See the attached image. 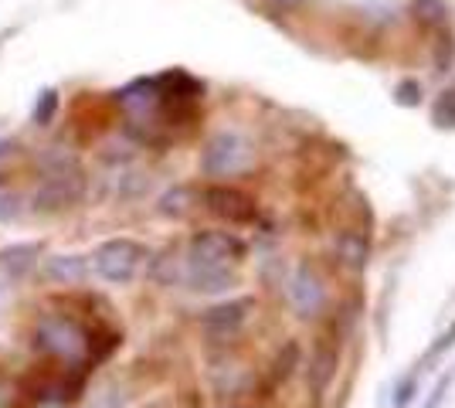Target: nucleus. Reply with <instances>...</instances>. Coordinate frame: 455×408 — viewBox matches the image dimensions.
<instances>
[{
  "label": "nucleus",
  "instance_id": "1",
  "mask_svg": "<svg viewBox=\"0 0 455 408\" xmlns=\"http://www.w3.org/2000/svg\"><path fill=\"white\" fill-rule=\"evenodd\" d=\"M41 171V184L31 204L38 214H55L65 212L82 201L85 195V171L78 164V156L65 154V150H48V154L38 160Z\"/></svg>",
  "mask_w": 455,
  "mask_h": 408
},
{
  "label": "nucleus",
  "instance_id": "2",
  "mask_svg": "<svg viewBox=\"0 0 455 408\" xmlns=\"http://www.w3.org/2000/svg\"><path fill=\"white\" fill-rule=\"evenodd\" d=\"M143 259H147V249L140 242H133V238H109L95 252V272L106 283L123 286V283H130L136 276V269L143 266Z\"/></svg>",
  "mask_w": 455,
  "mask_h": 408
},
{
  "label": "nucleus",
  "instance_id": "3",
  "mask_svg": "<svg viewBox=\"0 0 455 408\" xmlns=\"http://www.w3.org/2000/svg\"><path fill=\"white\" fill-rule=\"evenodd\" d=\"M35 340L44 354L61 357V361H78L89 350V333L65 316H44L35 331Z\"/></svg>",
  "mask_w": 455,
  "mask_h": 408
},
{
  "label": "nucleus",
  "instance_id": "4",
  "mask_svg": "<svg viewBox=\"0 0 455 408\" xmlns=\"http://www.w3.org/2000/svg\"><path fill=\"white\" fill-rule=\"evenodd\" d=\"M248 164V143L238 133H218L204 147L201 167L208 177H231Z\"/></svg>",
  "mask_w": 455,
  "mask_h": 408
},
{
  "label": "nucleus",
  "instance_id": "5",
  "mask_svg": "<svg viewBox=\"0 0 455 408\" xmlns=\"http://www.w3.org/2000/svg\"><path fill=\"white\" fill-rule=\"evenodd\" d=\"M245 259V242L228 232H197L190 238V266H228Z\"/></svg>",
  "mask_w": 455,
  "mask_h": 408
},
{
  "label": "nucleus",
  "instance_id": "6",
  "mask_svg": "<svg viewBox=\"0 0 455 408\" xmlns=\"http://www.w3.org/2000/svg\"><path fill=\"white\" fill-rule=\"evenodd\" d=\"M204 204H208L211 214H218V218H225L231 225H251L255 218H259V208H255V201L245 195V191H238V188H225V184H214L204 191Z\"/></svg>",
  "mask_w": 455,
  "mask_h": 408
},
{
  "label": "nucleus",
  "instance_id": "7",
  "mask_svg": "<svg viewBox=\"0 0 455 408\" xmlns=\"http://www.w3.org/2000/svg\"><path fill=\"white\" fill-rule=\"evenodd\" d=\"M251 310H255V300H251V296H245V300H231V303L211 307V310L201 316V324H204V331L214 333V337H231V333L245 324Z\"/></svg>",
  "mask_w": 455,
  "mask_h": 408
},
{
  "label": "nucleus",
  "instance_id": "8",
  "mask_svg": "<svg viewBox=\"0 0 455 408\" xmlns=\"http://www.w3.org/2000/svg\"><path fill=\"white\" fill-rule=\"evenodd\" d=\"M41 245L38 242H18V245H7L0 249V272L11 276V279H24L28 272L38 266Z\"/></svg>",
  "mask_w": 455,
  "mask_h": 408
},
{
  "label": "nucleus",
  "instance_id": "9",
  "mask_svg": "<svg viewBox=\"0 0 455 408\" xmlns=\"http://www.w3.org/2000/svg\"><path fill=\"white\" fill-rule=\"evenodd\" d=\"M289 296H292V303H296V310L309 316V313H316L323 307V290L320 283H316V276L309 269H299L292 276V286H289Z\"/></svg>",
  "mask_w": 455,
  "mask_h": 408
},
{
  "label": "nucleus",
  "instance_id": "10",
  "mask_svg": "<svg viewBox=\"0 0 455 408\" xmlns=\"http://www.w3.org/2000/svg\"><path fill=\"white\" fill-rule=\"evenodd\" d=\"M44 276L52 283H61V286H76L89 276V262L82 255H52L44 262Z\"/></svg>",
  "mask_w": 455,
  "mask_h": 408
},
{
  "label": "nucleus",
  "instance_id": "11",
  "mask_svg": "<svg viewBox=\"0 0 455 408\" xmlns=\"http://www.w3.org/2000/svg\"><path fill=\"white\" fill-rule=\"evenodd\" d=\"M188 283L197 292H225L235 286V272L228 266H190Z\"/></svg>",
  "mask_w": 455,
  "mask_h": 408
},
{
  "label": "nucleus",
  "instance_id": "12",
  "mask_svg": "<svg viewBox=\"0 0 455 408\" xmlns=\"http://www.w3.org/2000/svg\"><path fill=\"white\" fill-rule=\"evenodd\" d=\"M337 252L347 266H354V269H363L367 266V255H371V245H367V238L357 232H343L337 238Z\"/></svg>",
  "mask_w": 455,
  "mask_h": 408
},
{
  "label": "nucleus",
  "instance_id": "13",
  "mask_svg": "<svg viewBox=\"0 0 455 408\" xmlns=\"http://www.w3.org/2000/svg\"><path fill=\"white\" fill-rule=\"evenodd\" d=\"M333 368H337V350L333 348H320L316 357H313V368H309V378H313V388L323 391L333 378Z\"/></svg>",
  "mask_w": 455,
  "mask_h": 408
},
{
  "label": "nucleus",
  "instance_id": "14",
  "mask_svg": "<svg viewBox=\"0 0 455 408\" xmlns=\"http://www.w3.org/2000/svg\"><path fill=\"white\" fill-rule=\"evenodd\" d=\"M190 197L194 191L190 188H173L167 195L160 197V214H167V218H184L190 212Z\"/></svg>",
  "mask_w": 455,
  "mask_h": 408
},
{
  "label": "nucleus",
  "instance_id": "15",
  "mask_svg": "<svg viewBox=\"0 0 455 408\" xmlns=\"http://www.w3.org/2000/svg\"><path fill=\"white\" fill-rule=\"evenodd\" d=\"M58 113V89H41L38 102H35V123L38 126H52Z\"/></svg>",
  "mask_w": 455,
  "mask_h": 408
},
{
  "label": "nucleus",
  "instance_id": "16",
  "mask_svg": "<svg viewBox=\"0 0 455 408\" xmlns=\"http://www.w3.org/2000/svg\"><path fill=\"white\" fill-rule=\"evenodd\" d=\"M432 119H435L442 130H455V89H445L438 96L435 109H432Z\"/></svg>",
  "mask_w": 455,
  "mask_h": 408
},
{
  "label": "nucleus",
  "instance_id": "17",
  "mask_svg": "<svg viewBox=\"0 0 455 408\" xmlns=\"http://www.w3.org/2000/svg\"><path fill=\"white\" fill-rule=\"evenodd\" d=\"M415 18L428 28L445 24V4L442 0H415Z\"/></svg>",
  "mask_w": 455,
  "mask_h": 408
},
{
  "label": "nucleus",
  "instance_id": "18",
  "mask_svg": "<svg viewBox=\"0 0 455 408\" xmlns=\"http://www.w3.org/2000/svg\"><path fill=\"white\" fill-rule=\"evenodd\" d=\"M296 364H299V348L289 340L283 354L275 357V371H272V374H275V381H285V378L292 374V368H296Z\"/></svg>",
  "mask_w": 455,
  "mask_h": 408
},
{
  "label": "nucleus",
  "instance_id": "19",
  "mask_svg": "<svg viewBox=\"0 0 455 408\" xmlns=\"http://www.w3.org/2000/svg\"><path fill=\"white\" fill-rule=\"evenodd\" d=\"M395 102L398 106H418L421 102V85H418L415 78H404L398 89H395Z\"/></svg>",
  "mask_w": 455,
  "mask_h": 408
},
{
  "label": "nucleus",
  "instance_id": "20",
  "mask_svg": "<svg viewBox=\"0 0 455 408\" xmlns=\"http://www.w3.org/2000/svg\"><path fill=\"white\" fill-rule=\"evenodd\" d=\"M24 212V201L14 191H0V221H14Z\"/></svg>",
  "mask_w": 455,
  "mask_h": 408
},
{
  "label": "nucleus",
  "instance_id": "21",
  "mask_svg": "<svg viewBox=\"0 0 455 408\" xmlns=\"http://www.w3.org/2000/svg\"><path fill=\"white\" fill-rule=\"evenodd\" d=\"M452 348H455V320H452V327H449V331L442 333V337H438L435 344L428 348V354H425V364H432L435 357H442L445 350H452Z\"/></svg>",
  "mask_w": 455,
  "mask_h": 408
},
{
  "label": "nucleus",
  "instance_id": "22",
  "mask_svg": "<svg viewBox=\"0 0 455 408\" xmlns=\"http://www.w3.org/2000/svg\"><path fill=\"white\" fill-rule=\"evenodd\" d=\"M449 385H452V374L438 378V385L432 388V395H428V402H425V408H442V402H445V395H449Z\"/></svg>",
  "mask_w": 455,
  "mask_h": 408
},
{
  "label": "nucleus",
  "instance_id": "23",
  "mask_svg": "<svg viewBox=\"0 0 455 408\" xmlns=\"http://www.w3.org/2000/svg\"><path fill=\"white\" fill-rule=\"evenodd\" d=\"M411 398H415V374L404 378V381L398 385V391H395V408H408Z\"/></svg>",
  "mask_w": 455,
  "mask_h": 408
},
{
  "label": "nucleus",
  "instance_id": "24",
  "mask_svg": "<svg viewBox=\"0 0 455 408\" xmlns=\"http://www.w3.org/2000/svg\"><path fill=\"white\" fill-rule=\"evenodd\" d=\"M14 150H18V143H14V140H0V156H11Z\"/></svg>",
  "mask_w": 455,
  "mask_h": 408
},
{
  "label": "nucleus",
  "instance_id": "25",
  "mask_svg": "<svg viewBox=\"0 0 455 408\" xmlns=\"http://www.w3.org/2000/svg\"><path fill=\"white\" fill-rule=\"evenodd\" d=\"M279 4H299V0H279Z\"/></svg>",
  "mask_w": 455,
  "mask_h": 408
}]
</instances>
